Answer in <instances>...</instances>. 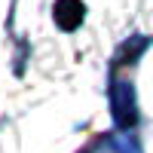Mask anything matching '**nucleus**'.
Instances as JSON below:
<instances>
[{
    "instance_id": "nucleus-1",
    "label": "nucleus",
    "mask_w": 153,
    "mask_h": 153,
    "mask_svg": "<svg viewBox=\"0 0 153 153\" xmlns=\"http://www.w3.org/2000/svg\"><path fill=\"white\" fill-rule=\"evenodd\" d=\"M110 107H113V120H117V126H123V129H129V126L138 120L132 83H126V80L113 83V89H110Z\"/></svg>"
}]
</instances>
